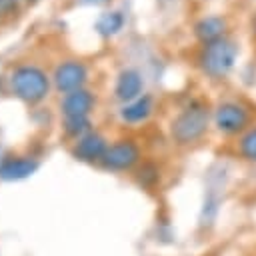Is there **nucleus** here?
Here are the masks:
<instances>
[{
	"label": "nucleus",
	"instance_id": "f8f14e48",
	"mask_svg": "<svg viewBox=\"0 0 256 256\" xmlns=\"http://www.w3.org/2000/svg\"><path fill=\"white\" fill-rule=\"evenodd\" d=\"M150 114H152V96H150V94H144V96L136 98L134 102H128V104L120 110L122 120L128 122V124H140V122H144Z\"/></svg>",
	"mask_w": 256,
	"mask_h": 256
},
{
	"label": "nucleus",
	"instance_id": "9d476101",
	"mask_svg": "<svg viewBox=\"0 0 256 256\" xmlns=\"http://www.w3.org/2000/svg\"><path fill=\"white\" fill-rule=\"evenodd\" d=\"M226 28H228L226 18H222V16H206V18H202V20L196 22V26H194V36H196L202 44H210V42H214V40L224 38Z\"/></svg>",
	"mask_w": 256,
	"mask_h": 256
},
{
	"label": "nucleus",
	"instance_id": "f257e3e1",
	"mask_svg": "<svg viewBox=\"0 0 256 256\" xmlns=\"http://www.w3.org/2000/svg\"><path fill=\"white\" fill-rule=\"evenodd\" d=\"M208 122H210V110L202 102H192L172 120L170 136L176 144H192L206 134Z\"/></svg>",
	"mask_w": 256,
	"mask_h": 256
},
{
	"label": "nucleus",
	"instance_id": "9b49d317",
	"mask_svg": "<svg viewBox=\"0 0 256 256\" xmlns=\"http://www.w3.org/2000/svg\"><path fill=\"white\" fill-rule=\"evenodd\" d=\"M114 92L124 102H134L136 98H140V92H142V76H140V72H136L132 68L122 70L118 80H116Z\"/></svg>",
	"mask_w": 256,
	"mask_h": 256
},
{
	"label": "nucleus",
	"instance_id": "39448f33",
	"mask_svg": "<svg viewBox=\"0 0 256 256\" xmlns=\"http://www.w3.org/2000/svg\"><path fill=\"white\" fill-rule=\"evenodd\" d=\"M140 160V146L134 140H118L112 146H108L102 164L108 170L114 172H124L130 170L132 166H136Z\"/></svg>",
	"mask_w": 256,
	"mask_h": 256
},
{
	"label": "nucleus",
	"instance_id": "4468645a",
	"mask_svg": "<svg viewBox=\"0 0 256 256\" xmlns=\"http://www.w3.org/2000/svg\"><path fill=\"white\" fill-rule=\"evenodd\" d=\"M238 154L248 162H256V126H250L246 132L240 134Z\"/></svg>",
	"mask_w": 256,
	"mask_h": 256
},
{
	"label": "nucleus",
	"instance_id": "f03ea898",
	"mask_svg": "<svg viewBox=\"0 0 256 256\" xmlns=\"http://www.w3.org/2000/svg\"><path fill=\"white\" fill-rule=\"evenodd\" d=\"M236 56H238V46L230 38L224 36L220 40L204 44L198 62H200L202 72L208 74L210 78H224L234 68Z\"/></svg>",
	"mask_w": 256,
	"mask_h": 256
},
{
	"label": "nucleus",
	"instance_id": "f3484780",
	"mask_svg": "<svg viewBox=\"0 0 256 256\" xmlns=\"http://www.w3.org/2000/svg\"><path fill=\"white\" fill-rule=\"evenodd\" d=\"M16 0H0V14H10L12 10H16Z\"/></svg>",
	"mask_w": 256,
	"mask_h": 256
},
{
	"label": "nucleus",
	"instance_id": "0eeeda50",
	"mask_svg": "<svg viewBox=\"0 0 256 256\" xmlns=\"http://www.w3.org/2000/svg\"><path fill=\"white\" fill-rule=\"evenodd\" d=\"M38 170V162L26 156H8L0 162V178L6 182H16L32 176Z\"/></svg>",
	"mask_w": 256,
	"mask_h": 256
},
{
	"label": "nucleus",
	"instance_id": "2eb2a0df",
	"mask_svg": "<svg viewBox=\"0 0 256 256\" xmlns=\"http://www.w3.org/2000/svg\"><path fill=\"white\" fill-rule=\"evenodd\" d=\"M90 122L88 118H64V130L68 136H84V132L88 130Z\"/></svg>",
	"mask_w": 256,
	"mask_h": 256
},
{
	"label": "nucleus",
	"instance_id": "6e6552de",
	"mask_svg": "<svg viewBox=\"0 0 256 256\" xmlns=\"http://www.w3.org/2000/svg\"><path fill=\"white\" fill-rule=\"evenodd\" d=\"M106 150H108L106 140L96 132H88L78 140L72 154L82 162H102Z\"/></svg>",
	"mask_w": 256,
	"mask_h": 256
},
{
	"label": "nucleus",
	"instance_id": "423d86ee",
	"mask_svg": "<svg viewBox=\"0 0 256 256\" xmlns=\"http://www.w3.org/2000/svg\"><path fill=\"white\" fill-rule=\"evenodd\" d=\"M54 82H56V88L60 92H74V90H80L82 84L86 82V66L82 62H76V60H70V62H64L56 68L54 72Z\"/></svg>",
	"mask_w": 256,
	"mask_h": 256
},
{
	"label": "nucleus",
	"instance_id": "7ed1b4c3",
	"mask_svg": "<svg viewBox=\"0 0 256 256\" xmlns=\"http://www.w3.org/2000/svg\"><path fill=\"white\" fill-rule=\"evenodd\" d=\"M12 88L16 92L18 98H22L24 102H40L50 88V82L46 78V74L36 68V66H20L14 70L12 74Z\"/></svg>",
	"mask_w": 256,
	"mask_h": 256
},
{
	"label": "nucleus",
	"instance_id": "20e7f679",
	"mask_svg": "<svg viewBox=\"0 0 256 256\" xmlns=\"http://www.w3.org/2000/svg\"><path fill=\"white\" fill-rule=\"evenodd\" d=\"M214 124L222 134H242L250 128V112L238 102H222L214 110Z\"/></svg>",
	"mask_w": 256,
	"mask_h": 256
},
{
	"label": "nucleus",
	"instance_id": "a211bd4d",
	"mask_svg": "<svg viewBox=\"0 0 256 256\" xmlns=\"http://www.w3.org/2000/svg\"><path fill=\"white\" fill-rule=\"evenodd\" d=\"M252 34H254V38H256V14H254V18H252Z\"/></svg>",
	"mask_w": 256,
	"mask_h": 256
},
{
	"label": "nucleus",
	"instance_id": "dca6fc26",
	"mask_svg": "<svg viewBox=\"0 0 256 256\" xmlns=\"http://www.w3.org/2000/svg\"><path fill=\"white\" fill-rule=\"evenodd\" d=\"M138 174H140V176H138V182L144 184V186H150L152 182L158 180V172H156L152 166H142Z\"/></svg>",
	"mask_w": 256,
	"mask_h": 256
},
{
	"label": "nucleus",
	"instance_id": "ddd939ff",
	"mask_svg": "<svg viewBox=\"0 0 256 256\" xmlns=\"http://www.w3.org/2000/svg\"><path fill=\"white\" fill-rule=\"evenodd\" d=\"M124 26V14L118 12V10H112V12H104L98 16L94 28L100 36H114L122 30Z\"/></svg>",
	"mask_w": 256,
	"mask_h": 256
},
{
	"label": "nucleus",
	"instance_id": "1a4fd4ad",
	"mask_svg": "<svg viewBox=\"0 0 256 256\" xmlns=\"http://www.w3.org/2000/svg\"><path fill=\"white\" fill-rule=\"evenodd\" d=\"M92 106H94V96L82 88L66 94V98L62 100L64 118H88Z\"/></svg>",
	"mask_w": 256,
	"mask_h": 256
}]
</instances>
